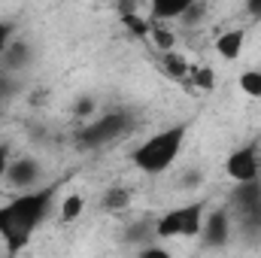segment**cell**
Listing matches in <instances>:
<instances>
[{"instance_id": "1", "label": "cell", "mask_w": 261, "mask_h": 258, "mask_svg": "<svg viewBox=\"0 0 261 258\" xmlns=\"http://www.w3.org/2000/svg\"><path fill=\"white\" fill-rule=\"evenodd\" d=\"M58 194V183L52 186H34L24 189L18 197L0 207V237L9 246V252H21L31 240V234L46 222L52 213V200Z\"/></svg>"}, {"instance_id": "2", "label": "cell", "mask_w": 261, "mask_h": 258, "mask_svg": "<svg viewBox=\"0 0 261 258\" xmlns=\"http://www.w3.org/2000/svg\"><path fill=\"white\" fill-rule=\"evenodd\" d=\"M182 143H186V125H173L167 131H158L155 137L143 140L134 152H130V161L137 170L155 176V173H164L173 167L176 155L182 152Z\"/></svg>"}, {"instance_id": "3", "label": "cell", "mask_w": 261, "mask_h": 258, "mask_svg": "<svg viewBox=\"0 0 261 258\" xmlns=\"http://www.w3.org/2000/svg\"><path fill=\"white\" fill-rule=\"evenodd\" d=\"M203 228V203H186L176 210H167L155 219V237L173 240V237H197Z\"/></svg>"}, {"instance_id": "4", "label": "cell", "mask_w": 261, "mask_h": 258, "mask_svg": "<svg viewBox=\"0 0 261 258\" xmlns=\"http://www.w3.org/2000/svg\"><path fill=\"white\" fill-rule=\"evenodd\" d=\"M128 128H130V116H128V113H122V110L107 113V116H100L97 122H91L88 128L79 131L76 146H79V149H97V146H103V143H110V140L122 137Z\"/></svg>"}, {"instance_id": "5", "label": "cell", "mask_w": 261, "mask_h": 258, "mask_svg": "<svg viewBox=\"0 0 261 258\" xmlns=\"http://www.w3.org/2000/svg\"><path fill=\"white\" fill-rule=\"evenodd\" d=\"M225 173H228L234 183L258 179L261 176V152H258V146H243V149L231 152L228 161H225Z\"/></svg>"}, {"instance_id": "6", "label": "cell", "mask_w": 261, "mask_h": 258, "mask_svg": "<svg viewBox=\"0 0 261 258\" xmlns=\"http://www.w3.org/2000/svg\"><path fill=\"white\" fill-rule=\"evenodd\" d=\"M200 231H203V243L210 249L225 246L228 243V234H231V216H228V210H213L203 219V228Z\"/></svg>"}, {"instance_id": "7", "label": "cell", "mask_w": 261, "mask_h": 258, "mask_svg": "<svg viewBox=\"0 0 261 258\" xmlns=\"http://www.w3.org/2000/svg\"><path fill=\"white\" fill-rule=\"evenodd\" d=\"M6 179H9L12 189H21V192L24 189H34L37 179H40V164L34 158H18V161H12L6 167Z\"/></svg>"}, {"instance_id": "8", "label": "cell", "mask_w": 261, "mask_h": 258, "mask_svg": "<svg viewBox=\"0 0 261 258\" xmlns=\"http://www.w3.org/2000/svg\"><path fill=\"white\" fill-rule=\"evenodd\" d=\"M231 203H234L240 213L261 207V176L258 179H249V183H237V189L231 192Z\"/></svg>"}, {"instance_id": "9", "label": "cell", "mask_w": 261, "mask_h": 258, "mask_svg": "<svg viewBox=\"0 0 261 258\" xmlns=\"http://www.w3.org/2000/svg\"><path fill=\"white\" fill-rule=\"evenodd\" d=\"M195 3H200V0H152V18H158V21L182 18Z\"/></svg>"}, {"instance_id": "10", "label": "cell", "mask_w": 261, "mask_h": 258, "mask_svg": "<svg viewBox=\"0 0 261 258\" xmlns=\"http://www.w3.org/2000/svg\"><path fill=\"white\" fill-rule=\"evenodd\" d=\"M158 67H161V73L167 76V79H173V82H189V73H192V64L179 55V52H164L161 55V61H158Z\"/></svg>"}, {"instance_id": "11", "label": "cell", "mask_w": 261, "mask_h": 258, "mask_svg": "<svg viewBox=\"0 0 261 258\" xmlns=\"http://www.w3.org/2000/svg\"><path fill=\"white\" fill-rule=\"evenodd\" d=\"M243 40H246L243 31H225V34L216 40V52H219L225 61H237L240 52H243Z\"/></svg>"}, {"instance_id": "12", "label": "cell", "mask_w": 261, "mask_h": 258, "mask_svg": "<svg viewBox=\"0 0 261 258\" xmlns=\"http://www.w3.org/2000/svg\"><path fill=\"white\" fill-rule=\"evenodd\" d=\"M28 58H31V49H28V43L24 40H12L6 49H3V64L9 67V70H21V67L28 64Z\"/></svg>"}, {"instance_id": "13", "label": "cell", "mask_w": 261, "mask_h": 258, "mask_svg": "<svg viewBox=\"0 0 261 258\" xmlns=\"http://www.w3.org/2000/svg\"><path fill=\"white\" fill-rule=\"evenodd\" d=\"M128 203H130V192L125 186H110L107 194H103V200H100V207L110 210V213H119V210H125Z\"/></svg>"}, {"instance_id": "14", "label": "cell", "mask_w": 261, "mask_h": 258, "mask_svg": "<svg viewBox=\"0 0 261 258\" xmlns=\"http://www.w3.org/2000/svg\"><path fill=\"white\" fill-rule=\"evenodd\" d=\"M146 40H152L155 49H161V52H170V49H173V31L161 28L158 18H149V37H146Z\"/></svg>"}, {"instance_id": "15", "label": "cell", "mask_w": 261, "mask_h": 258, "mask_svg": "<svg viewBox=\"0 0 261 258\" xmlns=\"http://www.w3.org/2000/svg\"><path fill=\"white\" fill-rule=\"evenodd\" d=\"M58 210H61V213H58L61 222H76V219L82 216V210H85V200H82V194H67Z\"/></svg>"}, {"instance_id": "16", "label": "cell", "mask_w": 261, "mask_h": 258, "mask_svg": "<svg viewBox=\"0 0 261 258\" xmlns=\"http://www.w3.org/2000/svg\"><path fill=\"white\" fill-rule=\"evenodd\" d=\"M192 85H195L197 91H213L216 88V73H213V67H192Z\"/></svg>"}, {"instance_id": "17", "label": "cell", "mask_w": 261, "mask_h": 258, "mask_svg": "<svg viewBox=\"0 0 261 258\" xmlns=\"http://www.w3.org/2000/svg\"><path fill=\"white\" fill-rule=\"evenodd\" d=\"M240 91L246 94V97H261V70H246V73H240Z\"/></svg>"}, {"instance_id": "18", "label": "cell", "mask_w": 261, "mask_h": 258, "mask_svg": "<svg viewBox=\"0 0 261 258\" xmlns=\"http://www.w3.org/2000/svg\"><path fill=\"white\" fill-rule=\"evenodd\" d=\"M122 24L128 28L134 37H140V40H146V37H149V21H143L137 12H122Z\"/></svg>"}, {"instance_id": "19", "label": "cell", "mask_w": 261, "mask_h": 258, "mask_svg": "<svg viewBox=\"0 0 261 258\" xmlns=\"http://www.w3.org/2000/svg\"><path fill=\"white\" fill-rule=\"evenodd\" d=\"M12 43V24L9 21H0V55H3V49Z\"/></svg>"}, {"instance_id": "20", "label": "cell", "mask_w": 261, "mask_h": 258, "mask_svg": "<svg viewBox=\"0 0 261 258\" xmlns=\"http://www.w3.org/2000/svg\"><path fill=\"white\" fill-rule=\"evenodd\" d=\"M91 110H94V100H91V97H82V100L76 104V116H91Z\"/></svg>"}, {"instance_id": "21", "label": "cell", "mask_w": 261, "mask_h": 258, "mask_svg": "<svg viewBox=\"0 0 261 258\" xmlns=\"http://www.w3.org/2000/svg\"><path fill=\"white\" fill-rule=\"evenodd\" d=\"M140 255H146V258H167V249H158V246H143V249H140Z\"/></svg>"}, {"instance_id": "22", "label": "cell", "mask_w": 261, "mask_h": 258, "mask_svg": "<svg viewBox=\"0 0 261 258\" xmlns=\"http://www.w3.org/2000/svg\"><path fill=\"white\" fill-rule=\"evenodd\" d=\"M15 94V82L12 79H0V97H9Z\"/></svg>"}, {"instance_id": "23", "label": "cell", "mask_w": 261, "mask_h": 258, "mask_svg": "<svg viewBox=\"0 0 261 258\" xmlns=\"http://www.w3.org/2000/svg\"><path fill=\"white\" fill-rule=\"evenodd\" d=\"M6 167H9V152H6V146H0V179L6 176Z\"/></svg>"}, {"instance_id": "24", "label": "cell", "mask_w": 261, "mask_h": 258, "mask_svg": "<svg viewBox=\"0 0 261 258\" xmlns=\"http://www.w3.org/2000/svg\"><path fill=\"white\" fill-rule=\"evenodd\" d=\"M246 9H249V15L261 18V0H246Z\"/></svg>"}, {"instance_id": "25", "label": "cell", "mask_w": 261, "mask_h": 258, "mask_svg": "<svg viewBox=\"0 0 261 258\" xmlns=\"http://www.w3.org/2000/svg\"><path fill=\"white\" fill-rule=\"evenodd\" d=\"M197 179H200V176H197V173H189V176H186V179H182V183H186V189H192V186H195Z\"/></svg>"}, {"instance_id": "26", "label": "cell", "mask_w": 261, "mask_h": 258, "mask_svg": "<svg viewBox=\"0 0 261 258\" xmlns=\"http://www.w3.org/2000/svg\"><path fill=\"white\" fill-rule=\"evenodd\" d=\"M0 58H3V55H0Z\"/></svg>"}]
</instances>
